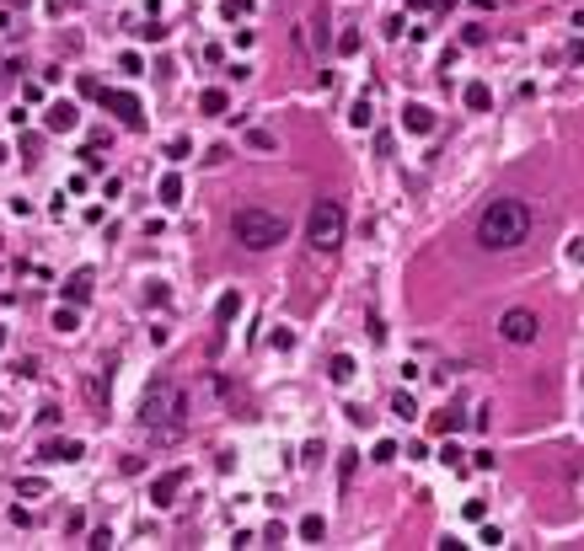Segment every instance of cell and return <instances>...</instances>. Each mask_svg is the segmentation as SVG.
Returning a JSON list of instances; mask_svg holds the SVG:
<instances>
[{
	"label": "cell",
	"instance_id": "1",
	"mask_svg": "<svg viewBox=\"0 0 584 551\" xmlns=\"http://www.w3.org/2000/svg\"><path fill=\"white\" fill-rule=\"evenodd\" d=\"M472 241L483 246V252H493V257L525 246V241H531V204H525V198H493V204L477 215Z\"/></svg>",
	"mask_w": 584,
	"mask_h": 551
},
{
	"label": "cell",
	"instance_id": "2",
	"mask_svg": "<svg viewBox=\"0 0 584 551\" xmlns=\"http://www.w3.org/2000/svg\"><path fill=\"white\" fill-rule=\"evenodd\" d=\"M231 236H236V246H247V252H268V246H279V241L290 236V220L274 215V209H236L231 215Z\"/></svg>",
	"mask_w": 584,
	"mask_h": 551
},
{
	"label": "cell",
	"instance_id": "3",
	"mask_svg": "<svg viewBox=\"0 0 584 551\" xmlns=\"http://www.w3.org/2000/svg\"><path fill=\"white\" fill-rule=\"evenodd\" d=\"M343 230H349L343 204H338V198H317L311 215H305V241H311V252H338Z\"/></svg>",
	"mask_w": 584,
	"mask_h": 551
},
{
	"label": "cell",
	"instance_id": "4",
	"mask_svg": "<svg viewBox=\"0 0 584 551\" xmlns=\"http://www.w3.org/2000/svg\"><path fill=\"white\" fill-rule=\"evenodd\" d=\"M536 332H541V322H536L531 305H515V311L499 316V337L504 343H536Z\"/></svg>",
	"mask_w": 584,
	"mask_h": 551
},
{
	"label": "cell",
	"instance_id": "5",
	"mask_svg": "<svg viewBox=\"0 0 584 551\" xmlns=\"http://www.w3.org/2000/svg\"><path fill=\"white\" fill-rule=\"evenodd\" d=\"M183 418H188V396L177 391V385L150 402V423H156V428H183Z\"/></svg>",
	"mask_w": 584,
	"mask_h": 551
},
{
	"label": "cell",
	"instance_id": "6",
	"mask_svg": "<svg viewBox=\"0 0 584 551\" xmlns=\"http://www.w3.org/2000/svg\"><path fill=\"white\" fill-rule=\"evenodd\" d=\"M434 108H429V102H408V108H402V129L408 134H434Z\"/></svg>",
	"mask_w": 584,
	"mask_h": 551
},
{
	"label": "cell",
	"instance_id": "7",
	"mask_svg": "<svg viewBox=\"0 0 584 551\" xmlns=\"http://www.w3.org/2000/svg\"><path fill=\"white\" fill-rule=\"evenodd\" d=\"M183 482H188V471H172V477H161L156 487H150V504H161V509H167L172 498H177V492H183Z\"/></svg>",
	"mask_w": 584,
	"mask_h": 551
},
{
	"label": "cell",
	"instance_id": "8",
	"mask_svg": "<svg viewBox=\"0 0 584 551\" xmlns=\"http://www.w3.org/2000/svg\"><path fill=\"white\" fill-rule=\"evenodd\" d=\"M108 108L118 113L129 129H140V123H145V113H140V102H134V96H108Z\"/></svg>",
	"mask_w": 584,
	"mask_h": 551
},
{
	"label": "cell",
	"instance_id": "9",
	"mask_svg": "<svg viewBox=\"0 0 584 551\" xmlns=\"http://www.w3.org/2000/svg\"><path fill=\"white\" fill-rule=\"evenodd\" d=\"M327 375H332V385H349V380H354V353H332Z\"/></svg>",
	"mask_w": 584,
	"mask_h": 551
},
{
	"label": "cell",
	"instance_id": "10",
	"mask_svg": "<svg viewBox=\"0 0 584 551\" xmlns=\"http://www.w3.org/2000/svg\"><path fill=\"white\" fill-rule=\"evenodd\" d=\"M161 204H167V209L183 204V177H161Z\"/></svg>",
	"mask_w": 584,
	"mask_h": 551
},
{
	"label": "cell",
	"instance_id": "11",
	"mask_svg": "<svg viewBox=\"0 0 584 551\" xmlns=\"http://www.w3.org/2000/svg\"><path fill=\"white\" fill-rule=\"evenodd\" d=\"M391 412H397L402 423H413V418H418V402H413L408 391H397V396H391Z\"/></svg>",
	"mask_w": 584,
	"mask_h": 551
},
{
	"label": "cell",
	"instance_id": "12",
	"mask_svg": "<svg viewBox=\"0 0 584 551\" xmlns=\"http://www.w3.org/2000/svg\"><path fill=\"white\" fill-rule=\"evenodd\" d=\"M322 535H327V519H322V514H305L301 519V540H322Z\"/></svg>",
	"mask_w": 584,
	"mask_h": 551
},
{
	"label": "cell",
	"instance_id": "13",
	"mask_svg": "<svg viewBox=\"0 0 584 551\" xmlns=\"http://www.w3.org/2000/svg\"><path fill=\"white\" fill-rule=\"evenodd\" d=\"M461 96H466V108H477V113H483V108H488V102H493V96H488V86H477V81H472V86H466V91H461Z\"/></svg>",
	"mask_w": 584,
	"mask_h": 551
},
{
	"label": "cell",
	"instance_id": "14",
	"mask_svg": "<svg viewBox=\"0 0 584 551\" xmlns=\"http://www.w3.org/2000/svg\"><path fill=\"white\" fill-rule=\"evenodd\" d=\"M198 108L220 118V113H225V91H220V86H215V91H204V96H198Z\"/></svg>",
	"mask_w": 584,
	"mask_h": 551
},
{
	"label": "cell",
	"instance_id": "15",
	"mask_svg": "<svg viewBox=\"0 0 584 551\" xmlns=\"http://www.w3.org/2000/svg\"><path fill=\"white\" fill-rule=\"evenodd\" d=\"M247 144H252V150H279V140L268 129H247Z\"/></svg>",
	"mask_w": 584,
	"mask_h": 551
},
{
	"label": "cell",
	"instance_id": "16",
	"mask_svg": "<svg viewBox=\"0 0 584 551\" xmlns=\"http://www.w3.org/2000/svg\"><path fill=\"white\" fill-rule=\"evenodd\" d=\"M91 295V284H86V273H75L70 284H64V300H86Z\"/></svg>",
	"mask_w": 584,
	"mask_h": 551
},
{
	"label": "cell",
	"instance_id": "17",
	"mask_svg": "<svg viewBox=\"0 0 584 551\" xmlns=\"http://www.w3.org/2000/svg\"><path fill=\"white\" fill-rule=\"evenodd\" d=\"M236 311H242V295H225V300H220V311H215V316H220V322H231Z\"/></svg>",
	"mask_w": 584,
	"mask_h": 551
},
{
	"label": "cell",
	"instance_id": "18",
	"mask_svg": "<svg viewBox=\"0 0 584 551\" xmlns=\"http://www.w3.org/2000/svg\"><path fill=\"white\" fill-rule=\"evenodd\" d=\"M370 455H376L381 466H386V460H397V444H391V439H376V450H370Z\"/></svg>",
	"mask_w": 584,
	"mask_h": 551
},
{
	"label": "cell",
	"instance_id": "19",
	"mask_svg": "<svg viewBox=\"0 0 584 551\" xmlns=\"http://www.w3.org/2000/svg\"><path fill=\"white\" fill-rule=\"evenodd\" d=\"M167 156H172V161H183V156H188V134H172V144H167Z\"/></svg>",
	"mask_w": 584,
	"mask_h": 551
},
{
	"label": "cell",
	"instance_id": "20",
	"mask_svg": "<svg viewBox=\"0 0 584 551\" xmlns=\"http://www.w3.org/2000/svg\"><path fill=\"white\" fill-rule=\"evenodd\" d=\"M49 123H54V129H70L75 113H70V108H54V113H49Z\"/></svg>",
	"mask_w": 584,
	"mask_h": 551
}]
</instances>
